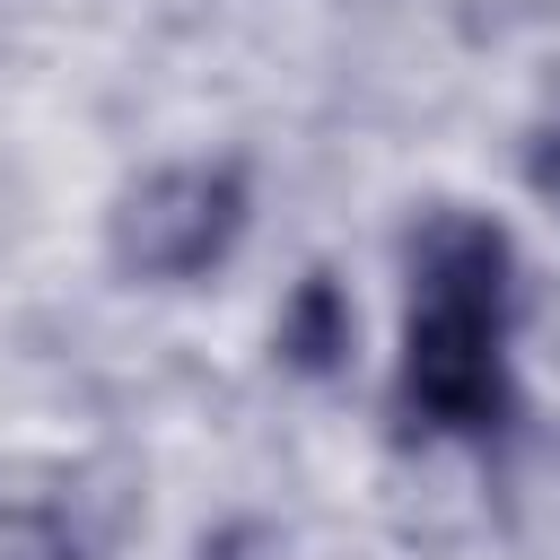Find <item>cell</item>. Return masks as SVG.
<instances>
[{
  "instance_id": "obj_2",
  "label": "cell",
  "mask_w": 560,
  "mask_h": 560,
  "mask_svg": "<svg viewBox=\"0 0 560 560\" xmlns=\"http://www.w3.org/2000/svg\"><path fill=\"white\" fill-rule=\"evenodd\" d=\"M236 228H245V184L228 166H166L122 201L114 254L140 280H192L236 245Z\"/></svg>"
},
{
  "instance_id": "obj_5",
  "label": "cell",
  "mask_w": 560,
  "mask_h": 560,
  "mask_svg": "<svg viewBox=\"0 0 560 560\" xmlns=\"http://www.w3.org/2000/svg\"><path fill=\"white\" fill-rule=\"evenodd\" d=\"M201 560H262V534H219Z\"/></svg>"
},
{
  "instance_id": "obj_4",
  "label": "cell",
  "mask_w": 560,
  "mask_h": 560,
  "mask_svg": "<svg viewBox=\"0 0 560 560\" xmlns=\"http://www.w3.org/2000/svg\"><path fill=\"white\" fill-rule=\"evenodd\" d=\"M534 192H542V201H560V131H542V140H534Z\"/></svg>"
},
{
  "instance_id": "obj_3",
  "label": "cell",
  "mask_w": 560,
  "mask_h": 560,
  "mask_svg": "<svg viewBox=\"0 0 560 560\" xmlns=\"http://www.w3.org/2000/svg\"><path fill=\"white\" fill-rule=\"evenodd\" d=\"M341 350H350V298L332 280H306L280 306V359L306 368V376H324V368H341Z\"/></svg>"
},
{
  "instance_id": "obj_1",
  "label": "cell",
  "mask_w": 560,
  "mask_h": 560,
  "mask_svg": "<svg viewBox=\"0 0 560 560\" xmlns=\"http://www.w3.org/2000/svg\"><path fill=\"white\" fill-rule=\"evenodd\" d=\"M508 324V236L490 219H429L411 245V332H402V402L429 429H490L508 411L499 376Z\"/></svg>"
}]
</instances>
